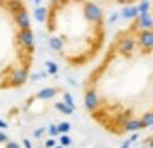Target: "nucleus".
I'll list each match as a JSON object with an SVG mask.
<instances>
[{
  "instance_id": "obj_1",
  "label": "nucleus",
  "mask_w": 153,
  "mask_h": 148,
  "mask_svg": "<svg viewBox=\"0 0 153 148\" xmlns=\"http://www.w3.org/2000/svg\"><path fill=\"white\" fill-rule=\"evenodd\" d=\"M89 120L123 139L153 127V21L132 17L108 40L81 84Z\"/></svg>"
},
{
  "instance_id": "obj_2",
  "label": "nucleus",
  "mask_w": 153,
  "mask_h": 148,
  "mask_svg": "<svg viewBox=\"0 0 153 148\" xmlns=\"http://www.w3.org/2000/svg\"><path fill=\"white\" fill-rule=\"evenodd\" d=\"M44 32L51 51L68 68L93 67L108 44L106 10L93 0H48Z\"/></svg>"
},
{
  "instance_id": "obj_3",
  "label": "nucleus",
  "mask_w": 153,
  "mask_h": 148,
  "mask_svg": "<svg viewBox=\"0 0 153 148\" xmlns=\"http://www.w3.org/2000/svg\"><path fill=\"white\" fill-rule=\"evenodd\" d=\"M36 63V40L25 0H0V95L27 86Z\"/></svg>"
},
{
  "instance_id": "obj_4",
  "label": "nucleus",
  "mask_w": 153,
  "mask_h": 148,
  "mask_svg": "<svg viewBox=\"0 0 153 148\" xmlns=\"http://www.w3.org/2000/svg\"><path fill=\"white\" fill-rule=\"evenodd\" d=\"M93 2L102 6L104 10H110V8H127V6H134V4H138L140 0H93Z\"/></svg>"
},
{
  "instance_id": "obj_5",
  "label": "nucleus",
  "mask_w": 153,
  "mask_h": 148,
  "mask_svg": "<svg viewBox=\"0 0 153 148\" xmlns=\"http://www.w3.org/2000/svg\"><path fill=\"white\" fill-rule=\"evenodd\" d=\"M151 14H153V4H151Z\"/></svg>"
}]
</instances>
